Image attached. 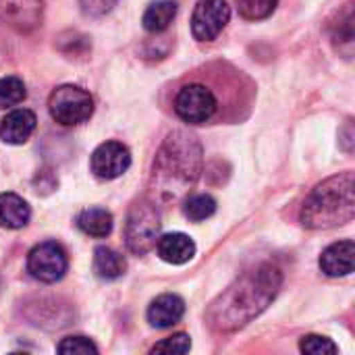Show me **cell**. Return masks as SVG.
<instances>
[{
    "label": "cell",
    "mask_w": 355,
    "mask_h": 355,
    "mask_svg": "<svg viewBox=\"0 0 355 355\" xmlns=\"http://www.w3.org/2000/svg\"><path fill=\"white\" fill-rule=\"evenodd\" d=\"M283 277L272 264H260L237 279L206 312L208 324L218 333H233L258 318L277 297Z\"/></svg>",
    "instance_id": "obj_1"
},
{
    "label": "cell",
    "mask_w": 355,
    "mask_h": 355,
    "mask_svg": "<svg viewBox=\"0 0 355 355\" xmlns=\"http://www.w3.org/2000/svg\"><path fill=\"white\" fill-rule=\"evenodd\" d=\"M202 146L187 131L171 133L156 154L150 191L158 202H177L198 181L202 173Z\"/></svg>",
    "instance_id": "obj_2"
},
{
    "label": "cell",
    "mask_w": 355,
    "mask_h": 355,
    "mask_svg": "<svg viewBox=\"0 0 355 355\" xmlns=\"http://www.w3.org/2000/svg\"><path fill=\"white\" fill-rule=\"evenodd\" d=\"M354 173L335 175L312 189L302 208V225L312 231L352 223L355 216Z\"/></svg>",
    "instance_id": "obj_3"
},
{
    "label": "cell",
    "mask_w": 355,
    "mask_h": 355,
    "mask_svg": "<svg viewBox=\"0 0 355 355\" xmlns=\"http://www.w3.org/2000/svg\"><path fill=\"white\" fill-rule=\"evenodd\" d=\"M158 233H160V212L154 206V202L144 200L133 204L125 225V243L129 252L137 256L148 254L156 245Z\"/></svg>",
    "instance_id": "obj_4"
},
{
    "label": "cell",
    "mask_w": 355,
    "mask_h": 355,
    "mask_svg": "<svg viewBox=\"0 0 355 355\" xmlns=\"http://www.w3.org/2000/svg\"><path fill=\"white\" fill-rule=\"evenodd\" d=\"M48 108L58 125L75 127L94 114V98L79 85H60L50 94Z\"/></svg>",
    "instance_id": "obj_5"
},
{
    "label": "cell",
    "mask_w": 355,
    "mask_h": 355,
    "mask_svg": "<svg viewBox=\"0 0 355 355\" xmlns=\"http://www.w3.org/2000/svg\"><path fill=\"white\" fill-rule=\"evenodd\" d=\"M69 268L67 252L54 241H44L35 245L27 256V270L40 283H56L64 277Z\"/></svg>",
    "instance_id": "obj_6"
},
{
    "label": "cell",
    "mask_w": 355,
    "mask_h": 355,
    "mask_svg": "<svg viewBox=\"0 0 355 355\" xmlns=\"http://www.w3.org/2000/svg\"><path fill=\"white\" fill-rule=\"evenodd\" d=\"M175 112L181 121L189 125L206 123L216 112V98L206 85L200 83L185 85L175 98Z\"/></svg>",
    "instance_id": "obj_7"
},
{
    "label": "cell",
    "mask_w": 355,
    "mask_h": 355,
    "mask_svg": "<svg viewBox=\"0 0 355 355\" xmlns=\"http://www.w3.org/2000/svg\"><path fill=\"white\" fill-rule=\"evenodd\" d=\"M231 19V8L225 0H198L191 15V31L200 42H212L220 35Z\"/></svg>",
    "instance_id": "obj_8"
},
{
    "label": "cell",
    "mask_w": 355,
    "mask_h": 355,
    "mask_svg": "<svg viewBox=\"0 0 355 355\" xmlns=\"http://www.w3.org/2000/svg\"><path fill=\"white\" fill-rule=\"evenodd\" d=\"M89 166L98 179H104V181L119 179L131 166V152L127 150V146H123L119 141L100 144L92 154Z\"/></svg>",
    "instance_id": "obj_9"
},
{
    "label": "cell",
    "mask_w": 355,
    "mask_h": 355,
    "mask_svg": "<svg viewBox=\"0 0 355 355\" xmlns=\"http://www.w3.org/2000/svg\"><path fill=\"white\" fill-rule=\"evenodd\" d=\"M44 17L42 0H0V19L17 31H33Z\"/></svg>",
    "instance_id": "obj_10"
},
{
    "label": "cell",
    "mask_w": 355,
    "mask_h": 355,
    "mask_svg": "<svg viewBox=\"0 0 355 355\" xmlns=\"http://www.w3.org/2000/svg\"><path fill=\"white\" fill-rule=\"evenodd\" d=\"M355 243L352 239L329 245L320 256V268L329 277H347L354 272Z\"/></svg>",
    "instance_id": "obj_11"
},
{
    "label": "cell",
    "mask_w": 355,
    "mask_h": 355,
    "mask_svg": "<svg viewBox=\"0 0 355 355\" xmlns=\"http://www.w3.org/2000/svg\"><path fill=\"white\" fill-rule=\"evenodd\" d=\"M35 114L27 108H19L8 112L0 123V139L10 146L25 144L35 131Z\"/></svg>",
    "instance_id": "obj_12"
},
{
    "label": "cell",
    "mask_w": 355,
    "mask_h": 355,
    "mask_svg": "<svg viewBox=\"0 0 355 355\" xmlns=\"http://www.w3.org/2000/svg\"><path fill=\"white\" fill-rule=\"evenodd\" d=\"M185 314V302L175 293H164L156 297L148 308V322L154 329H171Z\"/></svg>",
    "instance_id": "obj_13"
},
{
    "label": "cell",
    "mask_w": 355,
    "mask_h": 355,
    "mask_svg": "<svg viewBox=\"0 0 355 355\" xmlns=\"http://www.w3.org/2000/svg\"><path fill=\"white\" fill-rule=\"evenodd\" d=\"M156 252L164 262H168L173 266H181V264H187L189 260H193L196 243L185 233H168L156 241Z\"/></svg>",
    "instance_id": "obj_14"
},
{
    "label": "cell",
    "mask_w": 355,
    "mask_h": 355,
    "mask_svg": "<svg viewBox=\"0 0 355 355\" xmlns=\"http://www.w3.org/2000/svg\"><path fill=\"white\" fill-rule=\"evenodd\" d=\"M31 218L29 204L17 193H0V227L23 229Z\"/></svg>",
    "instance_id": "obj_15"
},
{
    "label": "cell",
    "mask_w": 355,
    "mask_h": 355,
    "mask_svg": "<svg viewBox=\"0 0 355 355\" xmlns=\"http://www.w3.org/2000/svg\"><path fill=\"white\" fill-rule=\"evenodd\" d=\"M125 270H127V262L119 252L110 248H98L94 252V272L102 281H116L125 275Z\"/></svg>",
    "instance_id": "obj_16"
},
{
    "label": "cell",
    "mask_w": 355,
    "mask_h": 355,
    "mask_svg": "<svg viewBox=\"0 0 355 355\" xmlns=\"http://www.w3.org/2000/svg\"><path fill=\"white\" fill-rule=\"evenodd\" d=\"M77 227L89 237H108L112 231V214L104 208H87L77 216Z\"/></svg>",
    "instance_id": "obj_17"
},
{
    "label": "cell",
    "mask_w": 355,
    "mask_h": 355,
    "mask_svg": "<svg viewBox=\"0 0 355 355\" xmlns=\"http://www.w3.org/2000/svg\"><path fill=\"white\" fill-rule=\"evenodd\" d=\"M175 17H177V2H173V0H158V2H152L146 8V12H144V27L150 33H160V31H164L173 23Z\"/></svg>",
    "instance_id": "obj_18"
},
{
    "label": "cell",
    "mask_w": 355,
    "mask_h": 355,
    "mask_svg": "<svg viewBox=\"0 0 355 355\" xmlns=\"http://www.w3.org/2000/svg\"><path fill=\"white\" fill-rule=\"evenodd\" d=\"M185 216L193 223H202L206 218H210L214 212H216V200L208 193H198V196H191L187 202H185V208H183Z\"/></svg>",
    "instance_id": "obj_19"
},
{
    "label": "cell",
    "mask_w": 355,
    "mask_h": 355,
    "mask_svg": "<svg viewBox=\"0 0 355 355\" xmlns=\"http://www.w3.org/2000/svg\"><path fill=\"white\" fill-rule=\"evenodd\" d=\"M27 89L19 77H2L0 79V108L17 106L25 100Z\"/></svg>",
    "instance_id": "obj_20"
},
{
    "label": "cell",
    "mask_w": 355,
    "mask_h": 355,
    "mask_svg": "<svg viewBox=\"0 0 355 355\" xmlns=\"http://www.w3.org/2000/svg\"><path fill=\"white\" fill-rule=\"evenodd\" d=\"M237 10L248 21H260L275 12L279 0H235Z\"/></svg>",
    "instance_id": "obj_21"
},
{
    "label": "cell",
    "mask_w": 355,
    "mask_h": 355,
    "mask_svg": "<svg viewBox=\"0 0 355 355\" xmlns=\"http://www.w3.org/2000/svg\"><path fill=\"white\" fill-rule=\"evenodd\" d=\"M189 349H191V339H189V335H185V333H177V335H173V337H168V339H164V341L156 343V345L152 347V354L181 355V354H187Z\"/></svg>",
    "instance_id": "obj_22"
},
{
    "label": "cell",
    "mask_w": 355,
    "mask_h": 355,
    "mask_svg": "<svg viewBox=\"0 0 355 355\" xmlns=\"http://www.w3.org/2000/svg\"><path fill=\"white\" fill-rule=\"evenodd\" d=\"M300 349H302L304 354L310 355H327L337 354V352H339V347H337L331 339L320 337V335H308V337H304L302 343H300Z\"/></svg>",
    "instance_id": "obj_23"
},
{
    "label": "cell",
    "mask_w": 355,
    "mask_h": 355,
    "mask_svg": "<svg viewBox=\"0 0 355 355\" xmlns=\"http://www.w3.org/2000/svg\"><path fill=\"white\" fill-rule=\"evenodd\" d=\"M56 352L67 355H89L98 354V347H96L89 339H85V337H67V339H62V341L56 345Z\"/></svg>",
    "instance_id": "obj_24"
},
{
    "label": "cell",
    "mask_w": 355,
    "mask_h": 355,
    "mask_svg": "<svg viewBox=\"0 0 355 355\" xmlns=\"http://www.w3.org/2000/svg\"><path fill=\"white\" fill-rule=\"evenodd\" d=\"M119 0H81L83 12L89 17H102L116 6Z\"/></svg>",
    "instance_id": "obj_25"
}]
</instances>
